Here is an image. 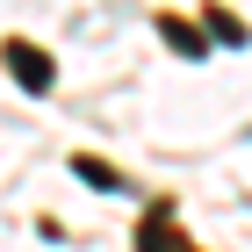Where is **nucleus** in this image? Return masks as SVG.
<instances>
[{
    "label": "nucleus",
    "mask_w": 252,
    "mask_h": 252,
    "mask_svg": "<svg viewBox=\"0 0 252 252\" xmlns=\"http://www.w3.org/2000/svg\"><path fill=\"white\" fill-rule=\"evenodd\" d=\"M137 252H194L188 231L173 223V209H152L144 223H137Z\"/></svg>",
    "instance_id": "nucleus-2"
},
{
    "label": "nucleus",
    "mask_w": 252,
    "mask_h": 252,
    "mask_svg": "<svg viewBox=\"0 0 252 252\" xmlns=\"http://www.w3.org/2000/svg\"><path fill=\"white\" fill-rule=\"evenodd\" d=\"M7 65H15V87H22V94H51V79H58L51 58H43L29 36H7Z\"/></svg>",
    "instance_id": "nucleus-1"
},
{
    "label": "nucleus",
    "mask_w": 252,
    "mask_h": 252,
    "mask_svg": "<svg viewBox=\"0 0 252 252\" xmlns=\"http://www.w3.org/2000/svg\"><path fill=\"white\" fill-rule=\"evenodd\" d=\"M209 36H216V43H245V22L223 15V7H209Z\"/></svg>",
    "instance_id": "nucleus-5"
},
{
    "label": "nucleus",
    "mask_w": 252,
    "mask_h": 252,
    "mask_svg": "<svg viewBox=\"0 0 252 252\" xmlns=\"http://www.w3.org/2000/svg\"><path fill=\"white\" fill-rule=\"evenodd\" d=\"M158 36L173 43V51H188V58H202V29H188V22H173V15H166V22H158Z\"/></svg>",
    "instance_id": "nucleus-4"
},
{
    "label": "nucleus",
    "mask_w": 252,
    "mask_h": 252,
    "mask_svg": "<svg viewBox=\"0 0 252 252\" xmlns=\"http://www.w3.org/2000/svg\"><path fill=\"white\" fill-rule=\"evenodd\" d=\"M72 173H79V180H87V188H108V194H116V188H123V173H116V166H108V158H87V152H79V158H72Z\"/></svg>",
    "instance_id": "nucleus-3"
}]
</instances>
